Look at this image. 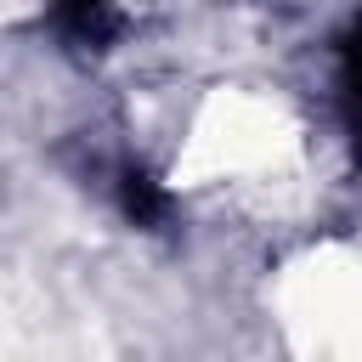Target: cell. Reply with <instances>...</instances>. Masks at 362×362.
<instances>
[{"label":"cell","mask_w":362,"mask_h":362,"mask_svg":"<svg viewBox=\"0 0 362 362\" xmlns=\"http://www.w3.org/2000/svg\"><path fill=\"white\" fill-rule=\"evenodd\" d=\"M339 90H345V124H351L356 153H362V17L339 40Z\"/></svg>","instance_id":"cell-1"},{"label":"cell","mask_w":362,"mask_h":362,"mask_svg":"<svg viewBox=\"0 0 362 362\" xmlns=\"http://www.w3.org/2000/svg\"><path fill=\"white\" fill-rule=\"evenodd\" d=\"M119 204H124V215H130L136 226H158V221L170 215V198L158 192V181H153L147 170H124V175H119Z\"/></svg>","instance_id":"cell-2"},{"label":"cell","mask_w":362,"mask_h":362,"mask_svg":"<svg viewBox=\"0 0 362 362\" xmlns=\"http://www.w3.org/2000/svg\"><path fill=\"white\" fill-rule=\"evenodd\" d=\"M57 23L74 40H96L102 23H107V0H57Z\"/></svg>","instance_id":"cell-3"}]
</instances>
